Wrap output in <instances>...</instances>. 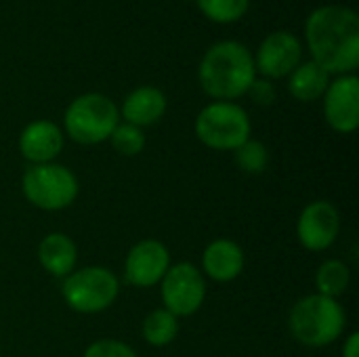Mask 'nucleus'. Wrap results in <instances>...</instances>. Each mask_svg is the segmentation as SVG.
I'll return each instance as SVG.
<instances>
[{
  "mask_svg": "<svg viewBox=\"0 0 359 357\" xmlns=\"http://www.w3.org/2000/svg\"><path fill=\"white\" fill-rule=\"evenodd\" d=\"M244 265V248L231 238H217L206 244L202 252L200 271L206 280H212L217 284H229L242 276Z\"/></svg>",
  "mask_w": 359,
  "mask_h": 357,
  "instance_id": "14",
  "label": "nucleus"
},
{
  "mask_svg": "<svg viewBox=\"0 0 359 357\" xmlns=\"http://www.w3.org/2000/svg\"><path fill=\"white\" fill-rule=\"evenodd\" d=\"M109 143H111L116 154H120L124 158H135L145 149V133H143V128L120 122L114 128V133L109 137Z\"/></svg>",
  "mask_w": 359,
  "mask_h": 357,
  "instance_id": "22",
  "label": "nucleus"
},
{
  "mask_svg": "<svg viewBox=\"0 0 359 357\" xmlns=\"http://www.w3.org/2000/svg\"><path fill=\"white\" fill-rule=\"evenodd\" d=\"M196 137L215 151H236L252 135L248 112L236 101H212L204 105L194 122Z\"/></svg>",
  "mask_w": 359,
  "mask_h": 357,
  "instance_id": "5",
  "label": "nucleus"
},
{
  "mask_svg": "<svg viewBox=\"0 0 359 357\" xmlns=\"http://www.w3.org/2000/svg\"><path fill=\"white\" fill-rule=\"evenodd\" d=\"M288 328L297 343L311 349H322L337 343L347 328L345 307L337 299L318 292L301 297L288 316Z\"/></svg>",
  "mask_w": 359,
  "mask_h": 357,
  "instance_id": "3",
  "label": "nucleus"
},
{
  "mask_svg": "<svg viewBox=\"0 0 359 357\" xmlns=\"http://www.w3.org/2000/svg\"><path fill=\"white\" fill-rule=\"evenodd\" d=\"M330 74L316 61H301L288 76V93L301 103H313L324 97Z\"/></svg>",
  "mask_w": 359,
  "mask_h": 357,
  "instance_id": "17",
  "label": "nucleus"
},
{
  "mask_svg": "<svg viewBox=\"0 0 359 357\" xmlns=\"http://www.w3.org/2000/svg\"><path fill=\"white\" fill-rule=\"evenodd\" d=\"M351 284V269L343 259H326L316 271V290L328 299H341Z\"/></svg>",
  "mask_w": 359,
  "mask_h": 357,
  "instance_id": "18",
  "label": "nucleus"
},
{
  "mask_svg": "<svg viewBox=\"0 0 359 357\" xmlns=\"http://www.w3.org/2000/svg\"><path fill=\"white\" fill-rule=\"evenodd\" d=\"M168 109V99L164 95V90H160L158 86L151 84H143L133 88L122 105L118 107L120 112V120H124L126 124H133L137 128H147L158 124L164 114Z\"/></svg>",
  "mask_w": 359,
  "mask_h": 357,
  "instance_id": "15",
  "label": "nucleus"
},
{
  "mask_svg": "<svg viewBox=\"0 0 359 357\" xmlns=\"http://www.w3.org/2000/svg\"><path fill=\"white\" fill-rule=\"evenodd\" d=\"M252 57L257 76L276 82L288 78L292 69L303 61V42L297 34L278 29L263 38Z\"/></svg>",
  "mask_w": 359,
  "mask_h": 357,
  "instance_id": "9",
  "label": "nucleus"
},
{
  "mask_svg": "<svg viewBox=\"0 0 359 357\" xmlns=\"http://www.w3.org/2000/svg\"><path fill=\"white\" fill-rule=\"evenodd\" d=\"M200 13L215 23H236L250 6V0H196Z\"/></svg>",
  "mask_w": 359,
  "mask_h": 357,
  "instance_id": "21",
  "label": "nucleus"
},
{
  "mask_svg": "<svg viewBox=\"0 0 359 357\" xmlns=\"http://www.w3.org/2000/svg\"><path fill=\"white\" fill-rule=\"evenodd\" d=\"M324 118L334 133L351 135L359 126V78L355 74L330 80L324 97Z\"/></svg>",
  "mask_w": 359,
  "mask_h": 357,
  "instance_id": "12",
  "label": "nucleus"
},
{
  "mask_svg": "<svg viewBox=\"0 0 359 357\" xmlns=\"http://www.w3.org/2000/svg\"><path fill=\"white\" fill-rule=\"evenodd\" d=\"M305 44L311 61L330 76L355 74L359 67V15L345 4H324L305 19Z\"/></svg>",
  "mask_w": 359,
  "mask_h": 357,
  "instance_id": "1",
  "label": "nucleus"
},
{
  "mask_svg": "<svg viewBox=\"0 0 359 357\" xmlns=\"http://www.w3.org/2000/svg\"><path fill=\"white\" fill-rule=\"evenodd\" d=\"M38 263L48 276L63 280L76 269L78 246L67 234L50 231L38 244Z\"/></svg>",
  "mask_w": 359,
  "mask_h": 357,
  "instance_id": "16",
  "label": "nucleus"
},
{
  "mask_svg": "<svg viewBox=\"0 0 359 357\" xmlns=\"http://www.w3.org/2000/svg\"><path fill=\"white\" fill-rule=\"evenodd\" d=\"M141 335L149 347H168L179 337V318H175L164 307L154 309L145 316L141 324Z\"/></svg>",
  "mask_w": 359,
  "mask_h": 357,
  "instance_id": "19",
  "label": "nucleus"
},
{
  "mask_svg": "<svg viewBox=\"0 0 359 357\" xmlns=\"http://www.w3.org/2000/svg\"><path fill=\"white\" fill-rule=\"evenodd\" d=\"M158 286L164 309L179 320L198 314L208 295L206 278L202 276L200 267L189 261L170 265Z\"/></svg>",
  "mask_w": 359,
  "mask_h": 357,
  "instance_id": "8",
  "label": "nucleus"
},
{
  "mask_svg": "<svg viewBox=\"0 0 359 357\" xmlns=\"http://www.w3.org/2000/svg\"><path fill=\"white\" fill-rule=\"evenodd\" d=\"M343 357H359V332H349L343 343Z\"/></svg>",
  "mask_w": 359,
  "mask_h": 357,
  "instance_id": "25",
  "label": "nucleus"
},
{
  "mask_svg": "<svg viewBox=\"0 0 359 357\" xmlns=\"http://www.w3.org/2000/svg\"><path fill=\"white\" fill-rule=\"evenodd\" d=\"M118 124L120 112L114 99L103 93H84L65 107L61 130L78 145H101Z\"/></svg>",
  "mask_w": 359,
  "mask_h": 357,
  "instance_id": "4",
  "label": "nucleus"
},
{
  "mask_svg": "<svg viewBox=\"0 0 359 357\" xmlns=\"http://www.w3.org/2000/svg\"><path fill=\"white\" fill-rule=\"evenodd\" d=\"M21 194L34 208L59 213L78 200L80 183L65 164H29L21 177Z\"/></svg>",
  "mask_w": 359,
  "mask_h": 357,
  "instance_id": "6",
  "label": "nucleus"
},
{
  "mask_svg": "<svg viewBox=\"0 0 359 357\" xmlns=\"http://www.w3.org/2000/svg\"><path fill=\"white\" fill-rule=\"evenodd\" d=\"M65 135L61 126L53 120H32L19 133V154L29 164H48L57 162L63 151Z\"/></svg>",
  "mask_w": 359,
  "mask_h": 357,
  "instance_id": "13",
  "label": "nucleus"
},
{
  "mask_svg": "<svg viewBox=\"0 0 359 357\" xmlns=\"http://www.w3.org/2000/svg\"><path fill=\"white\" fill-rule=\"evenodd\" d=\"M341 236V213L330 200L309 202L297 219L299 244L309 252H324Z\"/></svg>",
  "mask_w": 359,
  "mask_h": 357,
  "instance_id": "10",
  "label": "nucleus"
},
{
  "mask_svg": "<svg viewBox=\"0 0 359 357\" xmlns=\"http://www.w3.org/2000/svg\"><path fill=\"white\" fill-rule=\"evenodd\" d=\"M120 295V278L103 265H88L74 269L61 280V299L65 305L82 316L107 311Z\"/></svg>",
  "mask_w": 359,
  "mask_h": 357,
  "instance_id": "7",
  "label": "nucleus"
},
{
  "mask_svg": "<svg viewBox=\"0 0 359 357\" xmlns=\"http://www.w3.org/2000/svg\"><path fill=\"white\" fill-rule=\"evenodd\" d=\"M255 105H261V107H269L276 103L278 99V90H276V84L271 80H265V78H255V82L250 84L248 93H246Z\"/></svg>",
  "mask_w": 359,
  "mask_h": 357,
  "instance_id": "24",
  "label": "nucleus"
},
{
  "mask_svg": "<svg viewBox=\"0 0 359 357\" xmlns=\"http://www.w3.org/2000/svg\"><path fill=\"white\" fill-rule=\"evenodd\" d=\"M233 162L246 175H263L269 168L271 156L263 141H257L250 137L233 151Z\"/></svg>",
  "mask_w": 359,
  "mask_h": 357,
  "instance_id": "20",
  "label": "nucleus"
},
{
  "mask_svg": "<svg viewBox=\"0 0 359 357\" xmlns=\"http://www.w3.org/2000/svg\"><path fill=\"white\" fill-rule=\"evenodd\" d=\"M170 250L164 242L145 238L130 246L124 259V282L135 288H154L170 267Z\"/></svg>",
  "mask_w": 359,
  "mask_h": 357,
  "instance_id": "11",
  "label": "nucleus"
},
{
  "mask_svg": "<svg viewBox=\"0 0 359 357\" xmlns=\"http://www.w3.org/2000/svg\"><path fill=\"white\" fill-rule=\"evenodd\" d=\"M255 78V57L238 40L210 44L198 65V82L212 101H238L248 93Z\"/></svg>",
  "mask_w": 359,
  "mask_h": 357,
  "instance_id": "2",
  "label": "nucleus"
},
{
  "mask_svg": "<svg viewBox=\"0 0 359 357\" xmlns=\"http://www.w3.org/2000/svg\"><path fill=\"white\" fill-rule=\"evenodd\" d=\"M82 357H139V353L124 341L118 339H99L93 341Z\"/></svg>",
  "mask_w": 359,
  "mask_h": 357,
  "instance_id": "23",
  "label": "nucleus"
}]
</instances>
